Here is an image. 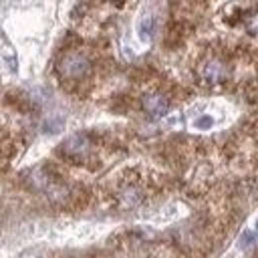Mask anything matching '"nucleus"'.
Masks as SVG:
<instances>
[{
    "label": "nucleus",
    "instance_id": "1a4fd4ad",
    "mask_svg": "<svg viewBox=\"0 0 258 258\" xmlns=\"http://www.w3.org/2000/svg\"><path fill=\"white\" fill-rule=\"evenodd\" d=\"M256 230H258V220H256Z\"/></svg>",
    "mask_w": 258,
    "mask_h": 258
},
{
    "label": "nucleus",
    "instance_id": "39448f33",
    "mask_svg": "<svg viewBox=\"0 0 258 258\" xmlns=\"http://www.w3.org/2000/svg\"><path fill=\"white\" fill-rule=\"evenodd\" d=\"M62 151L71 157H81L89 151V139L87 135H81V133H75L71 135L64 143H62Z\"/></svg>",
    "mask_w": 258,
    "mask_h": 258
},
{
    "label": "nucleus",
    "instance_id": "20e7f679",
    "mask_svg": "<svg viewBox=\"0 0 258 258\" xmlns=\"http://www.w3.org/2000/svg\"><path fill=\"white\" fill-rule=\"evenodd\" d=\"M143 109L149 117L153 119H159L163 115H167L169 111V101L161 95V93H149L143 97Z\"/></svg>",
    "mask_w": 258,
    "mask_h": 258
},
{
    "label": "nucleus",
    "instance_id": "423d86ee",
    "mask_svg": "<svg viewBox=\"0 0 258 258\" xmlns=\"http://www.w3.org/2000/svg\"><path fill=\"white\" fill-rule=\"evenodd\" d=\"M141 200H143V194H141V189L135 187V185H127V187H123L121 194H119V206H121L123 210H131V208L139 206Z\"/></svg>",
    "mask_w": 258,
    "mask_h": 258
},
{
    "label": "nucleus",
    "instance_id": "7ed1b4c3",
    "mask_svg": "<svg viewBox=\"0 0 258 258\" xmlns=\"http://www.w3.org/2000/svg\"><path fill=\"white\" fill-rule=\"evenodd\" d=\"M228 69L220 58H208L202 67H200V77L204 79V83L208 85H218L226 79Z\"/></svg>",
    "mask_w": 258,
    "mask_h": 258
},
{
    "label": "nucleus",
    "instance_id": "6e6552de",
    "mask_svg": "<svg viewBox=\"0 0 258 258\" xmlns=\"http://www.w3.org/2000/svg\"><path fill=\"white\" fill-rule=\"evenodd\" d=\"M252 238H254V236H252L250 232H248V234H244V242H242V244H248V242H252Z\"/></svg>",
    "mask_w": 258,
    "mask_h": 258
},
{
    "label": "nucleus",
    "instance_id": "f257e3e1",
    "mask_svg": "<svg viewBox=\"0 0 258 258\" xmlns=\"http://www.w3.org/2000/svg\"><path fill=\"white\" fill-rule=\"evenodd\" d=\"M24 181H26V185H28L30 189H34V191H44V194L50 196L52 200H60V198L67 196V189H64L60 183H56V181L50 177V173H48L46 169H42V167H36V169H32V171H28Z\"/></svg>",
    "mask_w": 258,
    "mask_h": 258
},
{
    "label": "nucleus",
    "instance_id": "0eeeda50",
    "mask_svg": "<svg viewBox=\"0 0 258 258\" xmlns=\"http://www.w3.org/2000/svg\"><path fill=\"white\" fill-rule=\"evenodd\" d=\"M212 123H214V121H212V117H202V119H198V123H196V125H198L200 129H208V127H212Z\"/></svg>",
    "mask_w": 258,
    "mask_h": 258
},
{
    "label": "nucleus",
    "instance_id": "f03ea898",
    "mask_svg": "<svg viewBox=\"0 0 258 258\" xmlns=\"http://www.w3.org/2000/svg\"><path fill=\"white\" fill-rule=\"evenodd\" d=\"M89 69H91V60L79 50L64 52L56 62V71L64 79H81L89 73Z\"/></svg>",
    "mask_w": 258,
    "mask_h": 258
}]
</instances>
